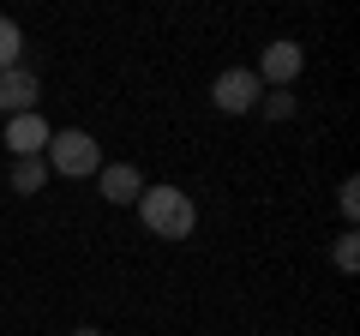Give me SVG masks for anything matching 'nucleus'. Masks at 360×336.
<instances>
[{
	"label": "nucleus",
	"mask_w": 360,
	"mask_h": 336,
	"mask_svg": "<svg viewBox=\"0 0 360 336\" xmlns=\"http://www.w3.org/2000/svg\"><path fill=\"white\" fill-rule=\"evenodd\" d=\"M72 336H103V330H72Z\"/></svg>",
	"instance_id": "12"
},
{
	"label": "nucleus",
	"mask_w": 360,
	"mask_h": 336,
	"mask_svg": "<svg viewBox=\"0 0 360 336\" xmlns=\"http://www.w3.org/2000/svg\"><path fill=\"white\" fill-rule=\"evenodd\" d=\"M42 181H49V162H42V156H18L13 162V186L18 193H42Z\"/></svg>",
	"instance_id": "8"
},
{
	"label": "nucleus",
	"mask_w": 360,
	"mask_h": 336,
	"mask_svg": "<svg viewBox=\"0 0 360 336\" xmlns=\"http://www.w3.org/2000/svg\"><path fill=\"white\" fill-rule=\"evenodd\" d=\"M0 115H37V72H0Z\"/></svg>",
	"instance_id": "4"
},
{
	"label": "nucleus",
	"mask_w": 360,
	"mask_h": 336,
	"mask_svg": "<svg viewBox=\"0 0 360 336\" xmlns=\"http://www.w3.org/2000/svg\"><path fill=\"white\" fill-rule=\"evenodd\" d=\"M49 138H54V132H49L42 115H13V120H6V144H13V156H42Z\"/></svg>",
	"instance_id": "5"
},
{
	"label": "nucleus",
	"mask_w": 360,
	"mask_h": 336,
	"mask_svg": "<svg viewBox=\"0 0 360 336\" xmlns=\"http://www.w3.org/2000/svg\"><path fill=\"white\" fill-rule=\"evenodd\" d=\"M18 49H25L18 25H13V18H0V72H13V66H18Z\"/></svg>",
	"instance_id": "9"
},
{
	"label": "nucleus",
	"mask_w": 360,
	"mask_h": 336,
	"mask_svg": "<svg viewBox=\"0 0 360 336\" xmlns=\"http://www.w3.org/2000/svg\"><path fill=\"white\" fill-rule=\"evenodd\" d=\"M96 186H103L108 205H132V198L144 193V181H139V168H132V162H103V168H96Z\"/></svg>",
	"instance_id": "6"
},
{
	"label": "nucleus",
	"mask_w": 360,
	"mask_h": 336,
	"mask_svg": "<svg viewBox=\"0 0 360 336\" xmlns=\"http://www.w3.org/2000/svg\"><path fill=\"white\" fill-rule=\"evenodd\" d=\"M295 72H300V49H295V42H270L252 78H258V84H264V78H270V84H288Z\"/></svg>",
	"instance_id": "7"
},
{
	"label": "nucleus",
	"mask_w": 360,
	"mask_h": 336,
	"mask_svg": "<svg viewBox=\"0 0 360 336\" xmlns=\"http://www.w3.org/2000/svg\"><path fill=\"white\" fill-rule=\"evenodd\" d=\"M354 264H360V246H354V234H342V240H336V271L354 276Z\"/></svg>",
	"instance_id": "10"
},
{
	"label": "nucleus",
	"mask_w": 360,
	"mask_h": 336,
	"mask_svg": "<svg viewBox=\"0 0 360 336\" xmlns=\"http://www.w3.org/2000/svg\"><path fill=\"white\" fill-rule=\"evenodd\" d=\"M210 96H217L222 115H246V108L258 103V78H252V72H240V66H229V72L217 78V91H210Z\"/></svg>",
	"instance_id": "3"
},
{
	"label": "nucleus",
	"mask_w": 360,
	"mask_h": 336,
	"mask_svg": "<svg viewBox=\"0 0 360 336\" xmlns=\"http://www.w3.org/2000/svg\"><path fill=\"white\" fill-rule=\"evenodd\" d=\"M139 217H144V228L162 234V240H186L193 222H198V210H193V198L180 193V186H144L139 193Z\"/></svg>",
	"instance_id": "1"
},
{
	"label": "nucleus",
	"mask_w": 360,
	"mask_h": 336,
	"mask_svg": "<svg viewBox=\"0 0 360 336\" xmlns=\"http://www.w3.org/2000/svg\"><path fill=\"white\" fill-rule=\"evenodd\" d=\"M49 168H60V174L84 181V174L103 168V150H96L90 132H54V138H49Z\"/></svg>",
	"instance_id": "2"
},
{
	"label": "nucleus",
	"mask_w": 360,
	"mask_h": 336,
	"mask_svg": "<svg viewBox=\"0 0 360 336\" xmlns=\"http://www.w3.org/2000/svg\"><path fill=\"white\" fill-rule=\"evenodd\" d=\"M342 217H360V186L342 181Z\"/></svg>",
	"instance_id": "11"
}]
</instances>
